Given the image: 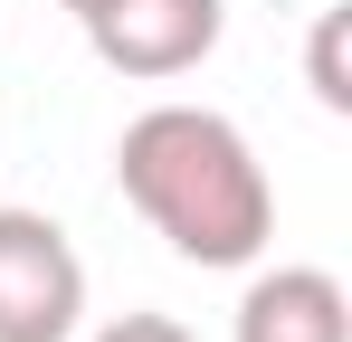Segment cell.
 <instances>
[{
  "label": "cell",
  "mask_w": 352,
  "mask_h": 342,
  "mask_svg": "<svg viewBox=\"0 0 352 342\" xmlns=\"http://www.w3.org/2000/svg\"><path fill=\"white\" fill-rule=\"evenodd\" d=\"M86 342H200V333L172 323V314H115V323H96Z\"/></svg>",
  "instance_id": "6"
},
{
  "label": "cell",
  "mask_w": 352,
  "mask_h": 342,
  "mask_svg": "<svg viewBox=\"0 0 352 342\" xmlns=\"http://www.w3.org/2000/svg\"><path fill=\"white\" fill-rule=\"evenodd\" d=\"M86 257L48 209H0V342H76Z\"/></svg>",
  "instance_id": "2"
},
{
  "label": "cell",
  "mask_w": 352,
  "mask_h": 342,
  "mask_svg": "<svg viewBox=\"0 0 352 342\" xmlns=\"http://www.w3.org/2000/svg\"><path fill=\"white\" fill-rule=\"evenodd\" d=\"M124 200L153 219V238L190 266H257L276 238V190L257 143L219 105H143L115 143Z\"/></svg>",
  "instance_id": "1"
},
{
  "label": "cell",
  "mask_w": 352,
  "mask_h": 342,
  "mask_svg": "<svg viewBox=\"0 0 352 342\" xmlns=\"http://www.w3.org/2000/svg\"><path fill=\"white\" fill-rule=\"evenodd\" d=\"M67 10H86V0H67Z\"/></svg>",
  "instance_id": "7"
},
{
  "label": "cell",
  "mask_w": 352,
  "mask_h": 342,
  "mask_svg": "<svg viewBox=\"0 0 352 342\" xmlns=\"http://www.w3.org/2000/svg\"><path fill=\"white\" fill-rule=\"evenodd\" d=\"M352 10H324L314 19V38H305V86H314V105L324 114H352Z\"/></svg>",
  "instance_id": "5"
},
{
  "label": "cell",
  "mask_w": 352,
  "mask_h": 342,
  "mask_svg": "<svg viewBox=\"0 0 352 342\" xmlns=\"http://www.w3.org/2000/svg\"><path fill=\"white\" fill-rule=\"evenodd\" d=\"M76 29H86V48L105 57L115 76L162 86V76H190L200 57L219 48L229 0H86Z\"/></svg>",
  "instance_id": "3"
},
{
  "label": "cell",
  "mask_w": 352,
  "mask_h": 342,
  "mask_svg": "<svg viewBox=\"0 0 352 342\" xmlns=\"http://www.w3.org/2000/svg\"><path fill=\"white\" fill-rule=\"evenodd\" d=\"M238 342H352V295L333 266H257L238 295Z\"/></svg>",
  "instance_id": "4"
}]
</instances>
